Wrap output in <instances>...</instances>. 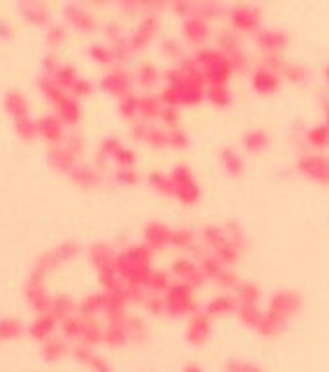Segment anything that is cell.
Here are the masks:
<instances>
[{
	"instance_id": "cell-26",
	"label": "cell",
	"mask_w": 329,
	"mask_h": 372,
	"mask_svg": "<svg viewBox=\"0 0 329 372\" xmlns=\"http://www.w3.org/2000/svg\"><path fill=\"white\" fill-rule=\"evenodd\" d=\"M171 247L180 248V250H196V233H194V229H190V227H175Z\"/></svg>"
},
{
	"instance_id": "cell-16",
	"label": "cell",
	"mask_w": 329,
	"mask_h": 372,
	"mask_svg": "<svg viewBox=\"0 0 329 372\" xmlns=\"http://www.w3.org/2000/svg\"><path fill=\"white\" fill-rule=\"evenodd\" d=\"M183 35L186 43L202 49L205 41L209 39V22L204 20L202 16H190V18L183 20Z\"/></svg>"
},
{
	"instance_id": "cell-47",
	"label": "cell",
	"mask_w": 329,
	"mask_h": 372,
	"mask_svg": "<svg viewBox=\"0 0 329 372\" xmlns=\"http://www.w3.org/2000/svg\"><path fill=\"white\" fill-rule=\"evenodd\" d=\"M120 181L126 184H136L139 181V175L134 169H122L120 171Z\"/></svg>"
},
{
	"instance_id": "cell-42",
	"label": "cell",
	"mask_w": 329,
	"mask_h": 372,
	"mask_svg": "<svg viewBox=\"0 0 329 372\" xmlns=\"http://www.w3.org/2000/svg\"><path fill=\"white\" fill-rule=\"evenodd\" d=\"M144 305H146V308L149 310V314H155V316L165 314V299H163V295H154V293H149L147 299L144 300Z\"/></svg>"
},
{
	"instance_id": "cell-50",
	"label": "cell",
	"mask_w": 329,
	"mask_h": 372,
	"mask_svg": "<svg viewBox=\"0 0 329 372\" xmlns=\"http://www.w3.org/2000/svg\"><path fill=\"white\" fill-rule=\"evenodd\" d=\"M323 80H325V84L329 86V62L325 64V68H323Z\"/></svg>"
},
{
	"instance_id": "cell-6",
	"label": "cell",
	"mask_w": 329,
	"mask_h": 372,
	"mask_svg": "<svg viewBox=\"0 0 329 372\" xmlns=\"http://www.w3.org/2000/svg\"><path fill=\"white\" fill-rule=\"evenodd\" d=\"M202 239H204L205 247L209 248V254L219 258L225 266H233L238 262L242 252L231 242L223 225H207L202 231Z\"/></svg>"
},
{
	"instance_id": "cell-2",
	"label": "cell",
	"mask_w": 329,
	"mask_h": 372,
	"mask_svg": "<svg viewBox=\"0 0 329 372\" xmlns=\"http://www.w3.org/2000/svg\"><path fill=\"white\" fill-rule=\"evenodd\" d=\"M151 258H154V250L144 244H136L130 247L122 256L118 258V268L125 274L130 287H144L146 289V281L151 274Z\"/></svg>"
},
{
	"instance_id": "cell-41",
	"label": "cell",
	"mask_w": 329,
	"mask_h": 372,
	"mask_svg": "<svg viewBox=\"0 0 329 372\" xmlns=\"http://www.w3.org/2000/svg\"><path fill=\"white\" fill-rule=\"evenodd\" d=\"M159 99L165 107H180V94L173 86H165L159 94Z\"/></svg>"
},
{
	"instance_id": "cell-49",
	"label": "cell",
	"mask_w": 329,
	"mask_h": 372,
	"mask_svg": "<svg viewBox=\"0 0 329 372\" xmlns=\"http://www.w3.org/2000/svg\"><path fill=\"white\" fill-rule=\"evenodd\" d=\"M323 124L329 126V99L328 101H323Z\"/></svg>"
},
{
	"instance_id": "cell-24",
	"label": "cell",
	"mask_w": 329,
	"mask_h": 372,
	"mask_svg": "<svg viewBox=\"0 0 329 372\" xmlns=\"http://www.w3.org/2000/svg\"><path fill=\"white\" fill-rule=\"evenodd\" d=\"M205 99L217 109H227L233 103V94L227 86H207L205 88Z\"/></svg>"
},
{
	"instance_id": "cell-30",
	"label": "cell",
	"mask_w": 329,
	"mask_h": 372,
	"mask_svg": "<svg viewBox=\"0 0 329 372\" xmlns=\"http://www.w3.org/2000/svg\"><path fill=\"white\" fill-rule=\"evenodd\" d=\"M281 76H283L285 80L299 84L300 86V84H306V81L310 80V70H308L304 64H299V62H287Z\"/></svg>"
},
{
	"instance_id": "cell-44",
	"label": "cell",
	"mask_w": 329,
	"mask_h": 372,
	"mask_svg": "<svg viewBox=\"0 0 329 372\" xmlns=\"http://www.w3.org/2000/svg\"><path fill=\"white\" fill-rule=\"evenodd\" d=\"M263 66H267V68H271V70H275V72H283V68H285V60H283V57L281 55H265L262 60Z\"/></svg>"
},
{
	"instance_id": "cell-39",
	"label": "cell",
	"mask_w": 329,
	"mask_h": 372,
	"mask_svg": "<svg viewBox=\"0 0 329 372\" xmlns=\"http://www.w3.org/2000/svg\"><path fill=\"white\" fill-rule=\"evenodd\" d=\"M130 76L125 72H118L115 76H110L109 86L112 91H117V94H128V89H130Z\"/></svg>"
},
{
	"instance_id": "cell-36",
	"label": "cell",
	"mask_w": 329,
	"mask_h": 372,
	"mask_svg": "<svg viewBox=\"0 0 329 372\" xmlns=\"http://www.w3.org/2000/svg\"><path fill=\"white\" fill-rule=\"evenodd\" d=\"M161 52L167 57L168 60H180L184 59V47L176 39L173 37H167V39H163L161 43Z\"/></svg>"
},
{
	"instance_id": "cell-1",
	"label": "cell",
	"mask_w": 329,
	"mask_h": 372,
	"mask_svg": "<svg viewBox=\"0 0 329 372\" xmlns=\"http://www.w3.org/2000/svg\"><path fill=\"white\" fill-rule=\"evenodd\" d=\"M192 59L197 66V74L204 78L205 86H227L233 76V66L217 47L196 49Z\"/></svg>"
},
{
	"instance_id": "cell-48",
	"label": "cell",
	"mask_w": 329,
	"mask_h": 372,
	"mask_svg": "<svg viewBox=\"0 0 329 372\" xmlns=\"http://www.w3.org/2000/svg\"><path fill=\"white\" fill-rule=\"evenodd\" d=\"M183 372H204V368L196 363H188V365H184Z\"/></svg>"
},
{
	"instance_id": "cell-7",
	"label": "cell",
	"mask_w": 329,
	"mask_h": 372,
	"mask_svg": "<svg viewBox=\"0 0 329 372\" xmlns=\"http://www.w3.org/2000/svg\"><path fill=\"white\" fill-rule=\"evenodd\" d=\"M300 308H302V297L299 293L291 291V289H281V291H275L271 295L265 314L287 324V320H291L293 316L300 312Z\"/></svg>"
},
{
	"instance_id": "cell-12",
	"label": "cell",
	"mask_w": 329,
	"mask_h": 372,
	"mask_svg": "<svg viewBox=\"0 0 329 372\" xmlns=\"http://www.w3.org/2000/svg\"><path fill=\"white\" fill-rule=\"evenodd\" d=\"M254 41H256L258 49L265 55H281L285 51L287 43H289V35L283 30H275V28H262L254 33Z\"/></svg>"
},
{
	"instance_id": "cell-31",
	"label": "cell",
	"mask_w": 329,
	"mask_h": 372,
	"mask_svg": "<svg viewBox=\"0 0 329 372\" xmlns=\"http://www.w3.org/2000/svg\"><path fill=\"white\" fill-rule=\"evenodd\" d=\"M159 80H161V72L151 62H146V64H142L138 68V81L144 88H155L159 84Z\"/></svg>"
},
{
	"instance_id": "cell-10",
	"label": "cell",
	"mask_w": 329,
	"mask_h": 372,
	"mask_svg": "<svg viewBox=\"0 0 329 372\" xmlns=\"http://www.w3.org/2000/svg\"><path fill=\"white\" fill-rule=\"evenodd\" d=\"M217 49L227 57L231 66H233V72H242L248 66L246 55L242 51L241 41H238V37H236L234 31H221L217 35Z\"/></svg>"
},
{
	"instance_id": "cell-25",
	"label": "cell",
	"mask_w": 329,
	"mask_h": 372,
	"mask_svg": "<svg viewBox=\"0 0 329 372\" xmlns=\"http://www.w3.org/2000/svg\"><path fill=\"white\" fill-rule=\"evenodd\" d=\"M234 299L238 305H260V297H262V291L256 283H238V287L234 289Z\"/></svg>"
},
{
	"instance_id": "cell-29",
	"label": "cell",
	"mask_w": 329,
	"mask_h": 372,
	"mask_svg": "<svg viewBox=\"0 0 329 372\" xmlns=\"http://www.w3.org/2000/svg\"><path fill=\"white\" fill-rule=\"evenodd\" d=\"M147 181H149V186L157 192H161L165 196H173V181H171V175L168 173H163V171H149L147 175Z\"/></svg>"
},
{
	"instance_id": "cell-32",
	"label": "cell",
	"mask_w": 329,
	"mask_h": 372,
	"mask_svg": "<svg viewBox=\"0 0 329 372\" xmlns=\"http://www.w3.org/2000/svg\"><path fill=\"white\" fill-rule=\"evenodd\" d=\"M227 16V8L219 4V2H213V0H205V2H196V16H202L204 20H215L219 16Z\"/></svg>"
},
{
	"instance_id": "cell-15",
	"label": "cell",
	"mask_w": 329,
	"mask_h": 372,
	"mask_svg": "<svg viewBox=\"0 0 329 372\" xmlns=\"http://www.w3.org/2000/svg\"><path fill=\"white\" fill-rule=\"evenodd\" d=\"M161 28V20L159 14H146V18L138 23V28L134 30L130 37V47L134 51L146 49L147 45L151 43L157 35V31Z\"/></svg>"
},
{
	"instance_id": "cell-28",
	"label": "cell",
	"mask_w": 329,
	"mask_h": 372,
	"mask_svg": "<svg viewBox=\"0 0 329 372\" xmlns=\"http://www.w3.org/2000/svg\"><path fill=\"white\" fill-rule=\"evenodd\" d=\"M236 316H238V320H241L244 326L256 329L258 324L262 322L263 312L260 310V305H238Z\"/></svg>"
},
{
	"instance_id": "cell-8",
	"label": "cell",
	"mask_w": 329,
	"mask_h": 372,
	"mask_svg": "<svg viewBox=\"0 0 329 372\" xmlns=\"http://www.w3.org/2000/svg\"><path fill=\"white\" fill-rule=\"evenodd\" d=\"M227 18L233 31L256 33L262 30V10L256 4H234L227 8Z\"/></svg>"
},
{
	"instance_id": "cell-22",
	"label": "cell",
	"mask_w": 329,
	"mask_h": 372,
	"mask_svg": "<svg viewBox=\"0 0 329 372\" xmlns=\"http://www.w3.org/2000/svg\"><path fill=\"white\" fill-rule=\"evenodd\" d=\"M139 115L146 118V120H155V118H161V111L163 105L159 95L154 94H146L139 97Z\"/></svg>"
},
{
	"instance_id": "cell-17",
	"label": "cell",
	"mask_w": 329,
	"mask_h": 372,
	"mask_svg": "<svg viewBox=\"0 0 329 372\" xmlns=\"http://www.w3.org/2000/svg\"><path fill=\"white\" fill-rule=\"evenodd\" d=\"M132 136L136 140H144L151 147H165L168 146V130L163 126L147 123H136L132 126Z\"/></svg>"
},
{
	"instance_id": "cell-38",
	"label": "cell",
	"mask_w": 329,
	"mask_h": 372,
	"mask_svg": "<svg viewBox=\"0 0 329 372\" xmlns=\"http://www.w3.org/2000/svg\"><path fill=\"white\" fill-rule=\"evenodd\" d=\"M168 146L173 150H186L190 146V138L183 128H173V130H168Z\"/></svg>"
},
{
	"instance_id": "cell-18",
	"label": "cell",
	"mask_w": 329,
	"mask_h": 372,
	"mask_svg": "<svg viewBox=\"0 0 329 372\" xmlns=\"http://www.w3.org/2000/svg\"><path fill=\"white\" fill-rule=\"evenodd\" d=\"M144 239L146 244L151 250H163L165 247H171L173 239V227L165 225L161 221H149L144 229Z\"/></svg>"
},
{
	"instance_id": "cell-4",
	"label": "cell",
	"mask_w": 329,
	"mask_h": 372,
	"mask_svg": "<svg viewBox=\"0 0 329 372\" xmlns=\"http://www.w3.org/2000/svg\"><path fill=\"white\" fill-rule=\"evenodd\" d=\"M171 181H173V196L183 205H196L202 200V186L197 183L196 175L190 165L178 163L171 169Z\"/></svg>"
},
{
	"instance_id": "cell-27",
	"label": "cell",
	"mask_w": 329,
	"mask_h": 372,
	"mask_svg": "<svg viewBox=\"0 0 329 372\" xmlns=\"http://www.w3.org/2000/svg\"><path fill=\"white\" fill-rule=\"evenodd\" d=\"M304 140L310 147H316V150H323V147L329 146V126L325 124H316L312 128H308L306 134H304Z\"/></svg>"
},
{
	"instance_id": "cell-23",
	"label": "cell",
	"mask_w": 329,
	"mask_h": 372,
	"mask_svg": "<svg viewBox=\"0 0 329 372\" xmlns=\"http://www.w3.org/2000/svg\"><path fill=\"white\" fill-rule=\"evenodd\" d=\"M171 285H173V276H171V271L154 270L149 274V278H147L146 289L149 293H154V295H165Z\"/></svg>"
},
{
	"instance_id": "cell-11",
	"label": "cell",
	"mask_w": 329,
	"mask_h": 372,
	"mask_svg": "<svg viewBox=\"0 0 329 372\" xmlns=\"http://www.w3.org/2000/svg\"><path fill=\"white\" fill-rule=\"evenodd\" d=\"M171 276L176 278V281H183V283H188L192 289H197V287H204L207 278L204 276V271L200 268V264H196L190 258H176L175 262L171 264Z\"/></svg>"
},
{
	"instance_id": "cell-9",
	"label": "cell",
	"mask_w": 329,
	"mask_h": 372,
	"mask_svg": "<svg viewBox=\"0 0 329 372\" xmlns=\"http://www.w3.org/2000/svg\"><path fill=\"white\" fill-rule=\"evenodd\" d=\"M296 171L318 184H329V157L322 154H302L296 161Z\"/></svg>"
},
{
	"instance_id": "cell-45",
	"label": "cell",
	"mask_w": 329,
	"mask_h": 372,
	"mask_svg": "<svg viewBox=\"0 0 329 372\" xmlns=\"http://www.w3.org/2000/svg\"><path fill=\"white\" fill-rule=\"evenodd\" d=\"M139 97H128L125 103H122V113H125V117L134 118L136 115H139Z\"/></svg>"
},
{
	"instance_id": "cell-14",
	"label": "cell",
	"mask_w": 329,
	"mask_h": 372,
	"mask_svg": "<svg viewBox=\"0 0 329 372\" xmlns=\"http://www.w3.org/2000/svg\"><path fill=\"white\" fill-rule=\"evenodd\" d=\"M184 336H186V342L190 345H205L209 336H212V318L204 310L194 312L188 318Z\"/></svg>"
},
{
	"instance_id": "cell-46",
	"label": "cell",
	"mask_w": 329,
	"mask_h": 372,
	"mask_svg": "<svg viewBox=\"0 0 329 372\" xmlns=\"http://www.w3.org/2000/svg\"><path fill=\"white\" fill-rule=\"evenodd\" d=\"M117 161L122 165L125 169H132V165L136 163V154L132 150H118L117 152Z\"/></svg>"
},
{
	"instance_id": "cell-33",
	"label": "cell",
	"mask_w": 329,
	"mask_h": 372,
	"mask_svg": "<svg viewBox=\"0 0 329 372\" xmlns=\"http://www.w3.org/2000/svg\"><path fill=\"white\" fill-rule=\"evenodd\" d=\"M283 328H285V324L283 322L275 320L273 316H270V314H263L262 316V322L258 324V334L263 337H275L279 336L281 332H283Z\"/></svg>"
},
{
	"instance_id": "cell-35",
	"label": "cell",
	"mask_w": 329,
	"mask_h": 372,
	"mask_svg": "<svg viewBox=\"0 0 329 372\" xmlns=\"http://www.w3.org/2000/svg\"><path fill=\"white\" fill-rule=\"evenodd\" d=\"M125 329L128 337L134 339V342H144L147 336V326L139 318H128V320H125Z\"/></svg>"
},
{
	"instance_id": "cell-40",
	"label": "cell",
	"mask_w": 329,
	"mask_h": 372,
	"mask_svg": "<svg viewBox=\"0 0 329 372\" xmlns=\"http://www.w3.org/2000/svg\"><path fill=\"white\" fill-rule=\"evenodd\" d=\"M168 130L173 128H178V123H180V113H178V107H163L161 111V118H159Z\"/></svg>"
},
{
	"instance_id": "cell-21",
	"label": "cell",
	"mask_w": 329,
	"mask_h": 372,
	"mask_svg": "<svg viewBox=\"0 0 329 372\" xmlns=\"http://www.w3.org/2000/svg\"><path fill=\"white\" fill-rule=\"evenodd\" d=\"M219 159L221 165H223V169L227 171L229 175H242V171H244V159H242V155L238 154L234 147H223L219 154Z\"/></svg>"
},
{
	"instance_id": "cell-5",
	"label": "cell",
	"mask_w": 329,
	"mask_h": 372,
	"mask_svg": "<svg viewBox=\"0 0 329 372\" xmlns=\"http://www.w3.org/2000/svg\"><path fill=\"white\" fill-rule=\"evenodd\" d=\"M163 299H165V312L171 318H183V316L190 318L192 314L197 312L196 295L188 283L173 281L168 291L163 295Z\"/></svg>"
},
{
	"instance_id": "cell-37",
	"label": "cell",
	"mask_w": 329,
	"mask_h": 372,
	"mask_svg": "<svg viewBox=\"0 0 329 372\" xmlns=\"http://www.w3.org/2000/svg\"><path fill=\"white\" fill-rule=\"evenodd\" d=\"M225 371L227 372H263L256 363L252 361H246V359H229L227 365H225Z\"/></svg>"
},
{
	"instance_id": "cell-34",
	"label": "cell",
	"mask_w": 329,
	"mask_h": 372,
	"mask_svg": "<svg viewBox=\"0 0 329 372\" xmlns=\"http://www.w3.org/2000/svg\"><path fill=\"white\" fill-rule=\"evenodd\" d=\"M223 227H225V231H227L231 242H233L234 247L238 248L241 252H244L246 247H248V237L244 233V229H242L238 223H234V221H227Z\"/></svg>"
},
{
	"instance_id": "cell-20",
	"label": "cell",
	"mask_w": 329,
	"mask_h": 372,
	"mask_svg": "<svg viewBox=\"0 0 329 372\" xmlns=\"http://www.w3.org/2000/svg\"><path fill=\"white\" fill-rule=\"evenodd\" d=\"M270 146V134L263 128H248L242 134V147L248 154H260Z\"/></svg>"
},
{
	"instance_id": "cell-13",
	"label": "cell",
	"mask_w": 329,
	"mask_h": 372,
	"mask_svg": "<svg viewBox=\"0 0 329 372\" xmlns=\"http://www.w3.org/2000/svg\"><path fill=\"white\" fill-rule=\"evenodd\" d=\"M250 84H252V89L256 94L273 95L281 88V74L260 62L258 66H254V70L250 74Z\"/></svg>"
},
{
	"instance_id": "cell-19",
	"label": "cell",
	"mask_w": 329,
	"mask_h": 372,
	"mask_svg": "<svg viewBox=\"0 0 329 372\" xmlns=\"http://www.w3.org/2000/svg\"><path fill=\"white\" fill-rule=\"evenodd\" d=\"M236 308H238V303L234 299V295L223 293V295H215L213 299L207 300L204 312L209 318H223V316L236 312Z\"/></svg>"
},
{
	"instance_id": "cell-43",
	"label": "cell",
	"mask_w": 329,
	"mask_h": 372,
	"mask_svg": "<svg viewBox=\"0 0 329 372\" xmlns=\"http://www.w3.org/2000/svg\"><path fill=\"white\" fill-rule=\"evenodd\" d=\"M173 10L183 20H186L190 16H196V2L194 0H176V2H173Z\"/></svg>"
},
{
	"instance_id": "cell-3",
	"label": "cell",
	"mask_w": 329,
	"mask_h": 372,
	"mask_svg": "<svg viewBox=\"0 0 329 372\" xmlns=\"http://www.w3.org/2000/svg\"><path fill=\"white\" fill-rule=\"evenodd\" d=\"M163 78L167 81V86L178 89L180 94V105H188V107H196L205 99V81L202 80V76L197 74L184 72L180 66L168 68L167 72L163 74Z\"/></svg>"
}]
</instances>
